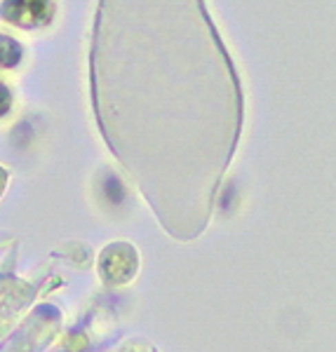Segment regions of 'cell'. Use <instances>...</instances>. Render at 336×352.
Listing matches in <instances>:
<instances>
[{
	"mask_svg": "<svg viewBox=\"0 0 336 352\" xmlns=\"http://www.w3.org/2000/svg\"><path fill=\"white\" fill-rule=\"evenodd\" d=\"M8 111H10V92L5 85H0V116H5Z\"/></svg>",
	"mask_w": 336,
	"mask_h": 352,
	"instance_id": "obj_3",
	"label": "cell"
},
{
	"mask_svg": "<svg viewBox=\"0 0 336 352\" xmlns=\"http://www.w3.org/2000/svg\"><path fill=\"white\" fill-rule=\"evenodd\" d=\"M21 59V47L12 38L0 36V68H12L19 64Z\"/></svg>",
	"mask_w": 336,
	"mask_h": 352,
	"instance_id": "obj_2",
	"label": "cell"
},
{
	"mask_svg": "<svg viewBox=\"0 0 336 352\" xmlns=\"http://www.w3.org/2000/svg\"><path fill=\"white\" fill-rule=\"evenodd\" d=\"M54 14L52 0H5L3 16L21 28L45 26Z\"/></svg>",
	"mask_w": 336,
	"mask_h": 352,
	"instance_id": "obj_1",
	"label": "cell"
}]
</instances>
